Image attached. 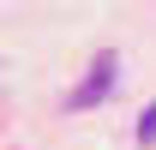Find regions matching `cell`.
Masks as SVG:
<instances>
[{"instance_id": "obj_1", "label": "cell", "mask_w": 156, "mask_h": 150, "mask_svg": "<svg viewBox=\"0 0 156 150\" xmlns=\"http://www.w3.org/2000/svg\"><path fill=\"white\" fill-rule=\"evenodd\" d=\"M108 84H114V54H96L90 78L72 90V108H90V102H102V96H108Z\"/></svg>"}, {"instance_id": "obj_2", "label": "cell", "mask_w": 156, "mask_h": 150, "mask_svg": "<svg viewBox=\"0 0 156 150\" xmlns=\"http://www.w3.org/2000/svg\"><path fill=\"white\" fill-rule=\"evenodd\" d=\"M138 144H144V150H156V102L138 114Z\"/></svg>"}]
</instances>
